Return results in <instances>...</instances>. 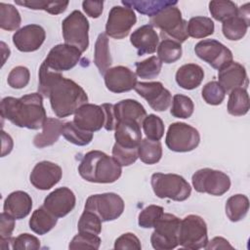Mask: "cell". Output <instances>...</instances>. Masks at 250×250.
I'll list each match as a JSON object with an SVG mask.
<instances>
[{
    "label": "cell",
    "mask_w": 250,
    "mask_h": 250,
    "mask_svg": "<svg viewBox=\"0 0 250 250\" xmlns=\"http://www.w3.org/2000/svg\"><path fill=\"white\" fill-rule=\"evenodd\" d=\"M46 38L44 28L39 24H27L17 30L13 35V43L16 48L24 53L37 51Z\"/></svg>",
    "instance_id": "cell-19"
},
{
    "label": "cell",
    "mask_w": 250,
    "mask_h": 250,
    "mask_svg": "<svg viewBox=\"0 0 250 250\" xmlns=\"http://www.w3.org/2000/svg\"><path fill=\"white\" fill-rule=\"evenodd\" d=\"M195 55L215 69H221L232 62V53L215 39H203L194 47Z\"/></svg>",
    "instance_id": "cell-14"
},
{
    "label": "cell",
    "mask_w": 250,
    "mask_h": 250,
    "mask_svg": "<svg viewBox=\"0 0 250 250\" xmlns=\"http://www.w3.org/2000/svg\"><path fill=\"white\" fill-rule=\"evenodd\" d=\"M112 157L121 166H130L131 164L135 163L139 158L138 147H124L115 143L112 147Z\"/></svg>",
    "instance_id": "cell-48"
},
{
    "label": "cell",
    "mask_w": 250,
    "mask_h": 250,
    "mask_svg": "<svg viewBox=\"0 0 250 250\" xmlns=\"http://www.w3.org/2000/svg\"><path fill=\"white\" fill-rule=\"evenodd\" d=\"M121 3L132 10H136L142 15L148 16L150 18L157 15L159 12L167 7L176 6L178 1L171 0H122Z\"/></svg>",
    "instance_id": "cell-29"
},
{
    "label": "cell",
    "mask_w": 250,
    "mask_h": 250,
    "mask_svg": "<svg viewBox=\"0 0 250 250\" xmlns=\"http://www.w3.org/2000/svg\"><path fill=\"white\" fill-rule=\"evenodd\" d=\"M137 22V17L131 8L113 6L107 17L105 34L114 39H123L131 31Z\"/></svg>",
    "instance_id": "cell-13"
},
{
    "label": "cell",
    "mask_w": 250,
    "mask_h": 250,
    "mask_svg": "<svg viewBox=\"0 0 250 250\" xmlns=\"http://www.w3.org/2000/svg\"><path fill=\"white\" fill-rule=\"evenodd\" d=\"M209 12L213 19L225 21L238 14L237 5L229 0H215L209 2Z\"/></svg>",
    "instance_id": "cell-38"
},
{
    "label": "cell",
    "mask_w": 250,
    "mask_h": 250,
    "mask_svg": "<svg viewBox=\"0 0 250 250\" xmlns=\"http://www.w3.org/2000/svg\"><path fill=\"white\" fill-rule=\"evenodd\" d=\"M81 54L74 46L65 43L58 44L50 50L43 62L53 71H66L78 63Z\"/></svg>",
    "instance_id": "cell-15"
},
{
    "label": "cell",
    "mask_w": 250,
    "mask_h": 250,
    "mask_svg": "<svg viewBox=\"0 0 250 250\" xmlns=\"http://www.w3.org/2000/svg\"><path fill=\"white\" fill-rule=\"evenodd\" d=\"M149 23L160 29V35L163 39H171L181 44L189 37L188 21L182 18V13L176 6L167 7L150 18Z\"/></svg>",
    "instance_id": "cell-4"
},
{
    "label": "cell",
    "mask_w": 250,
    "mask_h": 250,
    "mask_svg": "<svg viewBox=\"0 0 250 250\" xmlns=\"http://www.w3.org/2000/svg\"><path fill=\"white\" fill-rule=\"evenodd\" d=\"M181 220L169 213H164L153 226L150 236L151 246L156 250H171L179 245Z\"/></svg>",
    "instance_id": "cell-7"
},
{
    "label": "cell",
    "mask_w": 250,
    "mask_h": 250,
    "mask_svg": "<svg viewBox=\"0 0 250 250\" xmlns=\"http://www.w3.org/2000/svg\"><path fill=\"white\" fill-rule=\"evenodd\" d=\"M124 201L120 195L114 192H105L90 195L85 203L84 210L95 213L102 222L114 221L124 211Z\"/></svg>",
    "instance_id": "cell-10"
},
{
    "label": "cell",
    "mask_w": 250,
    "mask_h": 250,
    "mask_svg": "<svg viewBox=\"0 0 250 250\" xmlns=\"http://www.w3.org/2000/svg\"><path fill=\"white\" fill-rule=\"evenodd\" d=\"M15 218L9 214L2 212L0 215V238H8L12 236L15 229Z\"/></svg>",
    "instance_id": "cell-52"
},
{
    "label": "cell",
    "mask_w": 250,
    "mask_h": 250,
    "mask_svg": "<svg viewBox=\"0 0 250 250\" xmlns=\"http://www.w3.org/2000/svg\"><path fill=\"white\" fill-rule=\"evenodd\" d=\"M199 143V132L184 122L172 123L166 133L165 144L170 150L175 152L191 151L198 146Z\"/></svg>",
    "instance_id": "cell-11"
},
{
    "label": "cell",
    "mask_w": 250,
    "mask_h": 250,
    "mask_svg": "<svg viewBox=\"0 0 250 250\" xmlns=\"http://www.w3.org/2000/svg\"><path fill=\"white\" fill-rule=\"evenodd\" d=\"M226 215L231 222H238L245 218L249 210V200L244 194L231 195L226 202Z\"/></svg>",
    "instance_id": "cell-33"
},
{
    "label": "cell",
    "mask_w": 250,
    "mask_h": 250,
    "mask_svg": "<svg viewBox=\"0 0 250 250\" xmlns=\"http://www.w3.org/2000/svg\"><path fill=\"white\" fill-rule=\"evenodd\" d=\"M182 46L180 43L171 40L163 39L157 47L158 59L164 63H173L182 57Z\"/></svg>",
    "instance_id": "cell-40"
},
{
    "label": "cell",
    "mask_w": 250,
    "mask_h": 250,
    "mask_svg": "<svg viewBox=\"0 0 250 250\" xmlns=\"http://www.w3.org/2000/svg\"><path fill=\"white\" fill-rule=\"evenodd\" d=\"M138 155L142 162L151 165L162 157V146L159 141L143 139L138 146Z\"/></svg>",
    "instance_id": "cell-34"
},
{
    "label": "cell",
    "mask_w": 250,
    "mask_h": 250,
    "mask_svg": "<svg viewBox=\"0 0 250 250\" xmlns=\"http://www.w3.org/2000/svg\"><path fill=\"white\" fill-rule=\"evenodd\" d=\"M101 238L97 234L89 232H79L70 241L69 249H99Z\"/></svg>",
    "instance_id": "cell-47"
},
{
    "label": "cell",
    "mask_w": 250,
    "mask_h": 250,
    "mask_svg": "<svg viewBox=\"0 0 250 250\" xmlns=\"http://www.w3.org/2000/svg\"><path fill=\"white\" fill-rule=\"evenodd\" d=\"M215 30V25L210 18L197 16L191 18L188 22V36L196 39L204 38L212 35Z\"/></svg>",
    "instance_id": "cell-35"
},
{
    "label": "cell",
    "mask_w": 250,
    "mask_h": 250,
    "mask_svg": "<svg viewBox=\"0 0 250 250\" xmlns=\"http://www.w3.org/2000/svg\"><path fill=\"white\" fill-rule=\"evenodd\" d=\"M1 138H2V152L1 156L4 157L5 155L9 154L13 149V140L9 134H7L5 131H1Z\"/></svg>",
    "instance_id": "cell-55"
},
{
    "label": "cell",
    "mask_w": 250,
    "mask_h": 250,
    "mask_svg": "<svg viewBox=\"0 0 250 250\" xmlns=\"http://www.w3.org/2000/svg\"><path fill=\"white\" fill-rule=\"evenodd\" d=\"M63 122L58 118L47 117L42 128L43 131L33 139V145L38 148H43L54 145L62 135Z\"/></svg>",
    "instance_id": "cell-28"
},
{
    "label": "cell",
    "mask_w": 250,
    "mask_h": 250,
    "mask_svg": "<svg viewBox=\"0 0 250 250\" xmlns=\"http://www.w3.org/2000/svg\"><path fill=\"white\" fill-rule=\"evenodd\" d=\"M77 229L79 232L100 234L102 231V220L93 212L84 210L79 218Z\"/></svg>",
    "instance_id": "cell-44"
},
{
    "label": "cell",
    "mask_w": 250,
    "mask_h": 250,
    "mask_svg": "<svg viewBox=\"0 0 250 250\" xmlns=\"http://www.w3.org/2000/svg\"><path fill=\"white\" fill-rule=\"evenodd\" d=\"M191 183L197 192L215 196L225 194L230 188L229 177L222 171L211 168L197 170L192 175Z\"/></svg>",
    "instance_id": "cell-12"
},
{
    "label": "cell",
    "mask_w": 250,
    "mask_h": 250,
    "mask_svg": "<svg viewBox=\"0 0 250 250\" xmlns=\"http://www.w3.org/2000/svg\"><path fill=\"white\" fill-rule=\"evenodd\" d=\"M141 126L135 121H120L115 127V143L124 147H138L142 141Z\"/></svg>",
    "instance_id": "cell-26"
},
{
    "label": "cell",
    "mask_w": 250,
    "mask_h": 250,
    "mask_svg": "<svg viewBox=\"0 0 250 250\" xmlns=\"http://www.w3.org/2000/svg\"><path fill=\"white\" fill-rule=\"evenodd\" d=\"M249 3L244 4L238 8V14L225 21L222 24V31L224 36L230 41H237L242 39L248 29L250 22Z\"/></svg>",
    "instance_id": "cell-23"
},
{
    "label": "cell",
    "mask_w": 250,
    "mask_h": 250,
    "mask_svg": "<svg viewBox=\"0 0 250 250\" xmlns=\"http://www.w3.org/2000/svg\"><path fill=\"white\" fill-rule=\"evenodd\" d=\"M62 168L51 161L38 162L32 169L29 181L31 185L40 190H47L56 186L62 179Z\"/></svg>",
    "instance_id": "cell-17"
},
{
    "label": "cell",
    "mask_w": 250,
    "mask_h": 250,
    "mask_svg": "<svg viewBox=\"0 0 250 250\" xmlns=\"http://www.w3.org/2000/svg\"><path fill=\"white\" fill-rule=\"evenodd\" d=\"M38 93L48 98L53 112L60 118L74 114L87 104L88 96L84 89L71 79L63 77L61 72L51 70L44 62L39 68Z\"/></svg>",
    "instance_id": "cell-1"
},
{
    "label": "cell",
    "mask_w": 250,
    "mask_h": 250,
    "mask_svg": "<svg viewBox=\"0 0 250 250\" xmlns=\"http://www.w3.org/2000/svg\"><path fill=\"white\" fill-rule=\"evenodd\" d=\"M194 110V104L192 100L185 95L177 94L173 97L172 106L170 113L176 118L187 119L189 118Z\"/></svg>",
    "instance_id": "cell-41"
},
{
    "label": "cell",
    "mask_w": 250,
    "mask_h": 250,
    "mask_svg": "<svg viewBox=\"0 0 250 250\" xmlns=\"http://www.w3.org/2000/svg\"><path fill=\"white\" fill-rule=\"evenodd\" d=\"M82 8H83V11L86 13V15H88L93 19H97L103 13L104 1L85 0L82 2Z\"/></svg>",
    "instance_id": "cell-53"
},
{
    "label": "cell",
    "mask_w": 250,
    "mask_h": 250,
    "mask_svg": "<svg viewBox=\"0 0 250 250\" xmlns=\"http://www.w3.org/2000/svg\"><path fill=\"white\" fill-rule=\"evenodd\" d=\"M208 243L207 225L197 215H188L181 220L179 245L190 250L205 248Z\"/></svg>",
    "instance_id": "cell-9"
},
{
    "label": "cell",
    "mask_w": 250,
    "mask_h": 250,
    "mask_svg": "<svg viewBox=\"0 0 250 250\" xmlns=\"http://www.w3.org/2000/svg\"><path fill=\"white\" fill-rule=\"evenodd\" d=\"M164 214V209L158 205H148L144 208L138 218V224L141 228L150 229L153 228L158 219Z\"/></svg>",
    "instance_id": "cell-46"
},
{
    "label": "cell",
    "mask_w": 250,
    "mask_h": 250,
    "mask_svg": "<svg viewBox=\"0 0 250 250\" xmlns=\"http://www.w3.org/2000/svg\"><path fill=\"white\" fill-rule=\"evenodd\" d=\"M201 95L206 104L211 105H219L223 103L226 92L218 81H211L203 86Z\"/></svg>",
    "instance_id": "cell-45"
},
{
    "label": "cell",
    "mask_w": 250,
    "mask_h": 250,
    "mask_svg": "<svg viewBox=\"0 0 250 250\" xmlns=\"http://www.w3.org/2000/svg\"><path fill=\"white\" fill-rule=\"evenodd\" d=\"M204 78V71L201 66L195 63H187L178 68L176 72L177 84L185 90L197 88Z\"/></svg>",
    "instance_id": "cell-27"
},
{
    "label": "cell",
    "mask_w": 250,
    "mask_h": 250,
    "mask_svg": "<svg viewBox=\"0 0 250 250\" xmlns=\"http://www.w3.org/2000/svg\"><path fill=\"white\" fill-rule=\"evenodd\" d=\"M30 79V72L25 66H16L14 67L7 78V82L10 87L14 89H22L24 88Z\"/></svg>",
    "instance_id": "cell-49"
},
{
    "label": "cell",
    "mask_w": 250,
    "mask_h": 250,
    "mask_svg": "<svg viewBox=\"0 0 250 250\" xmlns=\"http://www.w3.org/2000/svg\"><path fill=\"white\" fill-rule=\"evenodd\" d=\"M218 79L220 85L226 93H229L235 88H247L248 77L245 67L237 62H230L221 69H219Z\"/></svg>",
    "instance_id": "cell-22"
},
{
    "label": "cell",
    "mask_w": 250,
    "mask_h": 250,
    "mask_svg": "<svg viewBox=\"0 0 250 250\" xmlns=\"http://www.w3.org/2000/svg\"><path fill=\"white\" fill-rule=\"evenodd\" d=\"M154 194L159 198H169L174 201H184L191 193L188 181L177 174L154 173L150 178Z\"/></svg>",
    "instance_id": "cell-6"
},
{
    "label": "cell",
    "mask_w": 250,
    "mask_h": 250,
    "mask_svg": "<svg viewBox=\"0 0 250 250\" xmlns=\"http://www.w3.org/2000/svg\"><path fill=\"white\" fill-rule=\"evenodd\" d=\"M249 95L245 88H235L229 94L228 112L232 116H242L249 111Z\"/></svg>",
    "instance_id": "cell-32"
},
{
    "label": "cell",
    "mask_w": 250,
    "mask_h": 250,
    "mask_svg": "<svg viewBox=\"0 0 250 250\" xmlns=\"http://www.w3.org/2000/svg\"><path fill=\"white\" fill-rule=\"evenodd\" d=\"M62 135L67 142L79 146H87L93 140V133L80 129L73 123V121L63 123Z\"/></svg>",
    "instance_id": "cell-37"
},
{
    "label": "cell",
    "mask_w": 250,
    "mask_h": 250,
    "mask_svg": "<svg viewBox=\"0 0 250 250\" xmlns=\"http://www.w3.org/2000/svg\"><path fill=\"white\" fill-rule=\"evenodd\" d=\"M130 42L137 49L138 56H144L156 51L159 37L152 25L145 24L133 31L130 36Z\"/></svg>",
    "instance_id": "cell-24"
},
{
    "label": "cell",
    "mask_w": 250,
    "mask_h": 250,
    "mask_svg": "<svg viewBox=\"0 0 250 250\" xmlns=\"http://www.w3.org/2000/svg\"><path fill=\"white\" fill-rule=\"evenodd\" d=\"M75 203L76 198L73 191L66 187H62L45 197L43 206L57 218H62L73 210Z\"/></svg>",
    "instance_id": "cell-18"
},
{
    "label": "cell",
    "mask_w": 250,
    "mask_h": 250,
    "mask_svg": "<svg viewBox=\"0 0 250 250\" xmlns=\"http://www.w3.org/2000/svg\"><path fill=\"white\" fill-rule=\"evenodd\" d=\"M143 129L146 138L152 141H159L165 131L162 119L155 114H148L143 121Z\"/></svg>",
    "instance_id": "cell-43"
},
{
    "label": "cell",
    "mask_w": 250,
    "mask_h": 250,
    "mask_svg": "<svg viewBox=\"0 0 250 250\" xmlns=\"http://www.w3.org/2000/svg\"><path fill=\"white\" fill-rule=\"evenodd\" d=\"M94 63L99 69L101 74H104L112 63V59L109 52L108 38L105 32H102L99 34L96 43H95V51H94Z\"/></svg>",
    "instance_id": "cell-31"
},
{
    "label": "cell",
    "mask_w": 250,
    "mask_h": 250,
    "mask_svg": "<svg viewBox=\"0 0 250 250\" xmlns=\"http://www.w3.org/2000/svg\"><path fill=\"white\" fill-rule=\"evenodd\" d=\"M39 248V239L29 233H21L12 242V249L14 250H37Z\"/></svg>",
    "instance_id": "cell-50"
},
{
    "label": "cell",
    "mask_w": 250,
    "mask_h": 250,
    "mask_svg": "<svg viewBox=\"0 0 250 250\" xmlns=\"http://www.w3.org/2000/svg\"><path fill=\"white\" fill-rule=\"evenodd\" d=\"M78 173L85 181L98 184L116 182L122 174V166L101 150H91L84 154L78 166Z\"/></svg>",
    "instance_id": "cell-3"
},
{
    "label": "cell",
    "mask_w": 250,
    "mask_h": 250,
    "mask_svg": "<svg viewBox=\"0 0 250 250\" xmlns=\"http://www.w3.org/2000/svg\"><path fill=\"white\" fill-rule=\"evenodd\" d=\"M136 74L143 79H153L159 75L162 67V62L156 56H151L148 59L137 62Z\"/></svg>",
    "instance_id": "cell-42"
},
{
    "label": "cell",
    "mask_w": 250,
    "mask_h": 250,
    "mask_svg": "<svg viewBox=\"0 0 250 250\" xmlns=\"http://www.w3.org/2000/svg\"><path fill=\"white\" fill-rule=\"evenodd\" d=\"M32 199L30 195L22 190L11 192L5 199L3 210L16 220L25 218L31 211Z\"/></svg>",
    "instance_id": "cell-25"
},
{
    "label": "cell",
    "mask_w": 250,
    "mask_h": 250,
    "mask_svg": "<svg viewBox=\"0 0 250 250\" xmlns=\"http://www.w3.org/2000/svg\"><path fill=\"white\" fill-rule=\"evenodd\" d=\"M142 248L139 238L132 232H126L116 238L114 242V249H137Z\"/></svg>",
    "instance_id": "cell-51"
},
{
    "label": "cell",
    "mask_w": 250,
    "mask_h": 250,
    "mask_svg": "<svg viewBox=\"0 0 250 250\" xmlns=\"http://www.w3.org/2000/svg\"><path fill=\"white\" fill-rule=\"evenodd\" d=\"M20 6H24L31 10H43L51 15H59L63 13L69 2L68 1H38V0H15Z\"/></svg>",
    "instance_id": "cell-36"
},
{
    "label": "cell",
    "mask_w": 250,
    "mask_h": 250,
    "mask_svg": "<svg viewBox=\"0 0 250 250\" xmlns=\"http://www.w3.org/2000/svg\"><path fill=\"white\" fill-rule=\"evenodd\" d=\"M135 91L155 111H165L172 103V96L161 82H138Z\"/></svg>",
    "instance_id": "cell-16"
},
{
    "label": "cell",
    "mask_w": 250,
    "mask_h": 250,
    "mask_svg": "<svg viewBox=\"0 0 250 250\" xmlns=\"http://www.w3.org/2000/svg\"><path fill=\"white\" fill-rule=\"evenodd\" d=\"M64 43L76 47L81 53L89 47V21L78 10L72 11L62 22Z\"/></svg>",
    "instance_id": "cell-8"
},
{
    "label": "cell",
    "mask_w": 250,
    "mask_h": 250,
    "mask_svg": "<svg viewBox=\"0 0 250 250\" xmlns=\"http://www.w3.org/2000/svg\"><path fill=\"white\" fill-rule=\"evenodd\" d=\"M1 116L21 128L38 130L47 119L43 105V97L31 93L21 98L6 97L0 104Z\"/></svg>",
    "instance_id": "cell-2"
},
{
    "label": "cell",
    "mask_w": 250,
    "mask_h": 250,
    "mask_svg": "<svg viewBox=\"0 0 250 250\" xmlns=\"http://www.w3.org/2000/svg\"><path fill=\"white\" fill-rule=\"evenodd\" d=\"M104 79L106 89L117 94L135 89V86L138 83L136 73L123 65L108 68L104 74Z\"/></svg>",
    "instance_id": "cell-20"
},
{
    "label": "cell",
    "mask_w": 250,
    "mask_h": 250,
    "mask_svg": "<svg viewBox=\"0 0 250 250\" xmlns=\"http://www.w3.org/2000/svg\"><path fill=\"white\" fill-rule=\"evenodd\" d=\"M206 249L211 250V249H233V247L229 243L227 239L221 236H216L214 237L211 241H208Z\"/></svg>",
    "instance_id": "cell-54"
},
{
    "label": "cell",
    "mask_w": 250,
    "mask_h": 250,
    "mask_svg": "<svg viewBox=\"0 0 250 250\" xmlns=\"http://www.w3.org/2000/svg\"><path fill=\"white\" fill-rule=\"evenodd\" d=\"M102 107L105 114L104 129L106 131L115 130L116 124L120 121H135L143 124L146 111L143 104L136 100L126 99L115 104H103Z\"/></svg>",
    "instance_id": "cell-5"
},
{
    "label": "cell",
    "mask_w": 250,
    "mask_h": 250,
    "mask_svg": "<svg viewBox=\"0 0 250 250\" xmlns=\"http://www.w3.org/2000/svg\"><path fill=\"white\" fill-rule=\"evenodd\" d=\"M73 123L80 129L94 133L104 126L105 114L102 105L87 103L75 111Z\"/></svg>",
    "instance_id": "cell-21"
},
{
    "label": "cell",
    "mask_w": 250,
    "mask_h": 250,
    "mask_svg": "<svg viewBox=\"0 0 250 250\" xmlns=\"http://www.w3.org/2000/svg\"><path fill=\"white\" fill-rule=\"evenodd\" d=\"M21 23V15L16 7L4 2L0 3V27L4 30H17Z\"/></svg>",
    "instance_id": "cell-39"
},
{
    "label": "cell",
    "mask_w": 250,
    "mask_h": 250,
    "mask_svg": "<svg viewBox=\"0 0 250 250\" xmlns=\"http://www.w3.org/2000/svg\"><path fill=\"white\" fill-rule=\"evenodd\" d=\"M57 217L42 206L33 211L28 224L33 232L43 235L49 232L57 225Z\"/></svg>",
    "instance_id": "cell-30"
}]
</instances>
